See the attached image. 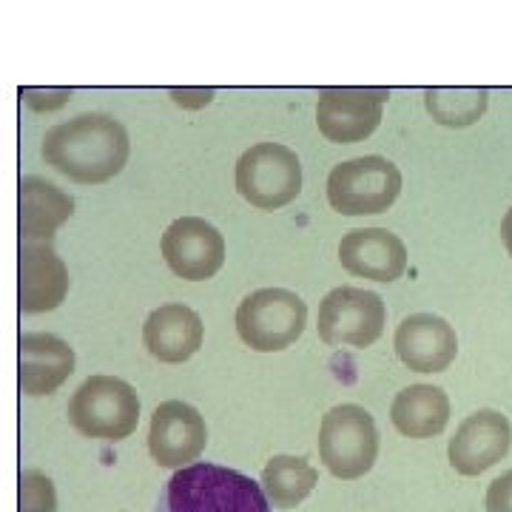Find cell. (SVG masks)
Masks as SVG:
<instances>
[{"label": "cell", "instance_id": "44dd1931", "mask_svg": "<svg viewBox=\"0 0 512 512\" xmlns=\"http://www.w3.org/2000/svg\"><path fill=\"white\" fill-rule=\"evenodd\" d=\"M487 89H427L424 106L441 126H473L487 111Z\"/></svg>", "mask_w": 512, "mask_h": 512}, {"label": "cell", "instance_id": "5bb4252c", "mask_svg": "<svg viewBox=\"0 0 512 512\" xmlns=\"http://www.w3.org/2000/svg\"><path fill=\"white\" fill-rule=\"evenodd\" d=\"M339 262L350 276L396 282L407 271V248L387 228H353L339 242Z\"/></svg>", "mask_w": 512, "mask_h": 512}, {"label": "cell", "instance_id": "8fae6325", "mask_svg": "<svg viewBox=\"0 0 512 512\" xmlns=\"http://www.w3.org/2000/svg\"><path fill=\"white\" fill-rule=\"evenodd\" d=\"M208 427L197 407L171 399L163 402L151 416L148 430V453L165 470H180L194 464L205 453Z\"/></svg>", "mask_w": 512, "mask_h": 512}, {"label": "cell", "instance_id": "9a60e30c", "mask_svg": "<svg viewBox=\"0 0 512 512\" xmlns=\"http://www.w3.org/2000/svg\"><path fill=\"white\" fill-rule=\"evenodd\" d=\"M202 328L200 313L191 311L183 302H168L160 305L157 311L148 313L143 325V342L148 353L163 362V365H183L197 350L202 348Z\"/></svg>", "mask_w": 512, "mask_h": 512}, {"label": "cell", "instance_id": "277c9868", "mask_svg": "<svg viewBox=\"0 0 512 512\" xmlns=\"http://www.w3.org/2000/svg\"><path fill=\"white\" fill-rule=\"evenodd\" d=\"M319 458L330 476L342 481H356L373 470L379 458V430L365 407H330L319 424Z\"/></svg>", "mask_w": 512, "mask_h": 512}, {"label": "cell", "instance_id": "ffe728a7", "mask_svg": "<svg viewBox=\"0 0 512 512\" xmlns=\"http://www.w3.org/2000/svg\"><path fill=\"white\" fill-rule=\"evenodd\" d=\"M319 473L313 470L305 458L296 456H274L265 470H262V493L268 498V504L276 510H293L299 507L308 495L316 490Z\"/></svg>", "mask_w": 512, "mask_h": 512}, {"label": "cell", "instance_id": "7c38bea8", "mask_svg": "<svg viewBox=\"0 0 512 512\" xmlns=\"http://www.w3.org/2000/svg\"><path fill=\"white\" fill-rule=\"evenodd\" d=\"M510 419L498 410H478L458 424L447 458L458 476H481L510 453Z\"/></svg>", "mask_w": 512, "mask_h": 512}, {"label": "cell", "instance_id": "ac0fdd59", "mask_svg": "<svg viewBox=\"0 0 512 512\" xmlns=\"http://www.w3.org/2000/svg\"><path fill=\"white\" fill-rule=\"evenodd\" d=\"M390 421L407 439H433L450 421V399L441 387L410 384L402 393H396Z\"/></svg>", "mask_w": 512, "mask_h": 512}, {"label": "cell", "instance_id": "d6986e66", "mask_svg": "<svg viewBox=\"0 0 512 512\" xmlns=\"http://www.w3.org/2000/svg\"><path fill=\"white\" fill-rule=\"evenodd\" d=\"M74 214V202L57 185L29 177L20 183V239L55 237V231Z\"/></svg>", "mask_w": 512, "mask_h": 512}, {"label": "cell", "instance_id": "8992f818", "mask_svg": "<svg viewBox=\"0 0 512 512\" xmlns=\"http://www.w3.org/2000/svg\"><path fill=\"white\" fill-rule=\"evenodd\" d=\"M402 194V171L387 157L370 154L339 163L328 177V202L342 217L382 214Z\"/></svg>", "mask_w": 512, "mask_h": 512}, {"label": "cell", "instance_id": "30bf717a", "mask_svg": "<svg viewBox=\"0 0 512 512\" xmlns=\"http://www.w3.org/2000/svg\"><path fill=\"white\" fill-rule=\"evenodd\" d=\"M387 97H390L387 89H359V86L322 89L319 106H316L319 131L330 143H339V146L362 143L382 123Z\"/></svg>", "mask_w": 512, "mask_h": 512}, {"label": "cell", "instance_id": "52a82bcc", "mask_svg": "<svg viewBox=\"0 0 512 512\" xmlns=\"http://www.w3.org/2000/svg\"><path fill=\"white\" fill-rule=\"evenodd\" d=\"M234 183L242 200L259 211H276L302 194V163L293 148L256 143L239 157Z\"/></svg>", "mask_w": 512, "mask_h": 512}, {"label": "cell", "instance_id": "3957f363", "mask_svg": "<svg viewBox=\"0 0 512 512\" xmlns=\"http://www.w3.org/2000/svg\"><path fill=\"white\" fill-rule=\"evenodd\" d=\"M66 416L80 436L117 444L137 430L140 399L137 390L117 376H92L77 387Z\"/></svg>", "mask_w": 512, "mask_h": 512}, {"label": "cell", "instance_id": "9c48e42d", "mask_svg": "<svg viewBox=\"0 0 512 512\" xmlns=\"http://www.w3.org/2000/svg\"><path fill=\"white\" fill-rule=\"evenodd\" d=\"M165 265L188 282H205L225 265V237L202 217H180L160 239Z\"/></svg>", "mask_w": 512, "mask_h": 512}, {"label": "cell", "instance_id": "4fadbf2b", "mask_svg": "<svg viewBox=\"0 0 512 512\" xmlns=\"http://www.w3.org/2000/svg\"><path fill=\"white\" fill-rule=\"evenodd\" d=\"M396 356L416 373H444L456 362V328L436 313H413L396 328Z\"/></svg>", "mask_w": 512, "mask_h": 512}, {"label": "cell", "instance_id": "cb8c5ba5", "mask_svg": "<svg viewBox=\"0 0 512 512\" xmlns=\"http://www.w3.org/2000/svg\"><path fill=\"white\" fill-rule=\"evenodd\" d=\"M501 239H504L507 254L512 256V208L504 214V220H501Z\"/></svg>", "mask_w": 512, "mask_h": 512}, {"label": "cell", "instance_id": "5b68a950", "mask_svg": "<svg viewBox=\"0 0 512 512\" xmlns=\"http://www.w3.org/2000/svg\"><path fill=\"white\" fill-rule=\"evenodd\" d=\"M308 325V305L288 288H262L248 293L237 308L239 339L256 353L291 348Z\"/></svg>", "mask_w": 512, "mask_h": 512}, {"label": "cell", "instance_id": "ba28073f", "mask_svg": "<svg viewBox=\"0 0 512 512\" xmlns=\"http://www.w3.org/2000/svg\"><path fill=\"white\" fill-rule=\"evenodd\" d=\"M387 308L379 293L342 285L319 302V339L328 348H370L382 336Z\"/></svg>", "mask_w": 512, "mask_h": 512}, {"label": "cell", "instance_id": "6da1fadb", "mask_svg": "<svg viewBox=\"0 0 512 512\" xmlns=\"http://www.w3.org/2000/svg\"><path fill=\"white\" fill-rule=\"evenodd\" d=\"M128 134L114 117L86 114L66 126L49 131L43 157L60 174L83 185L106 183L117 177L128 163Z\"/></svg>", "mask_w": 512, "mask_h": 512}, {"label": "cell", "instance_id": "e0dca14e", "mask_svg": "<svg viewBox=\"0 0 512 512\" xmlns=\"http://www.w3.org/2000/svg\"><path fill=\"white\" fill-rule=\"evenodd\" d=\"M69 293V271L63 259L46 245L20 248V311L43 313L63 305Z\"/></svg>", "mask_w": 512, "mask_h": 512}, {"label": "cell", "instance_id": "603a6c76", "mask_svg": "<svg viewBox=\"0 0 512 512\" xmlns=\"http://www.w3.org/2000/svg\"><path fill=\"white\" fill-rule=\"evenodd\" d=\"M487 512H512V470L495 478L487 490Z\"/></svg>", "mask_w": 512, "mask_h": 512}, {"label": "cell", "instance_id": "2e32d148", "mask_svg": "<svg viewBox=\"0 0 512 512\" xmlns=\"http://www.w3.org/2000/svg\"><path fill=\"white\" fill-rule=\"evenodd\" d=\"M74 373V350L52 333L20 336V393L52 396Z\"/></svg>", "mask_w": 512, "mask_h": 512}, {"label": "cell", "instance_id": "7a4b0ae2", "mask_svg": "<svg viewBox=\"0 0 512 512\" xmlns=\"http://www.w3.org/2000/svg\"><path fill=\"white\" fill-rule=\"evenodd\" d=\"M154 512H271V504L251 476L194 461L165 481Z\"/></svg>", "mask_w": 512, "mask_h": 512}, {"label": "cell", "instance_id": "7402d4cb", "mask_svg": "<svg viewBox=\"0 0 512 512\" xmlns=\"http://www.w3.org/2000/svg\"><path fill=\"white\" fill-rule=\"evenodd\" d=\"M20 512H55V487L43 473L20 476Z\"/></svg>", "mask_w": 512, "mask_h": 512}]
</instances>
